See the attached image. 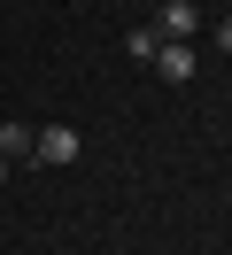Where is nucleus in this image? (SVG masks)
<instances>
[{
    "instance_id": "f257e3e1",
    "label": "nucleus",
    "mask_w": 232,
    "mask_h": 255,
    "mask_svg": "<svg viewBox=\"0 0 232 255\" xmlns=\"http://www.w3.org/2000/svg\"><path fill=\"white\" fill-rule=\"evenodd\" d=\"M147 70H155V78H170V85H186V78L201 70V47H194V39H163Z\"/></svg>"
},
{
    "instance_id": "f03ea898",
    "label": "nucleus",
    "mask_w": 232,
    "mask_h": 255,
    "mask_svg": "<svg viewBox=\"0 0 232 255\" xmlns=\"http://www.w3.org/2000/svg\"><path fill=\"white\" fill-rule=\"evenodd\" d=\"M31 162H77V124H39V147H31Z\"/></svg>"
},
{
    "instance_id": "7ed1b4c3",
    "label": "nucleus",
    "mask_w": 232,
    "mask_h": 255,
    "mask_svg": "<svg viewBox=\"0 0 232 255\" xmlns=\"http://www.w3.org/2000/svg\"><path fill=\"white\" fill-rule=\"evenodd\" d=\"M155 31H163V39H194V31H201V8H194V0H163Z\"/></svg>"
},
{
    "instance_id": "20e7f679",
    "label": "nucleus",
    "mask_w": 232,
    "mask_h": 255,
    "mask_svg": "<svg viewBox=\"0 0 232 255\" xmlns=\"http://www.w3.org/2000/svg\"><path fill=\"white\" fill-rule=\"evenodd\" d=\"M31 147H39V124H0V155L8 162H31Z\"/></svg>"
},
{
    "instance_id": "39448f33",
    "label": "nucleus",
    "mask_w": 232,
    "mask_h": 255,
    "mask_svg": "<svg viewBox=\"0 0 232 255\" xmlns=\"http://www.w3.org/2000/svg\"><path fill=\"white\" fill-rule=\"evenodd\" d=\"M124 47H132V62H155V47H163V31H155V23H132V39H124Z\"/></svg>"
},
{
    "instance_id": "423d86ee",
    "label": "nucleus",
    "mask_w": 232,
    "mask_h": 255,
    "mask_svg": "<svg viewBox=\"0 0 232 255\" xmlns=\"http://www.w3.org/2000/svg\"><path fill=\"white\" fill-rule=\"evenodd\" d=\"M217 47H225V54H232V16H225V23H217Z\"/></svg>"
},
{
    "instance_id": "0eeeda50",
    "label": "nucleus",
    "mask_w": 232,
    "mask_h": 255,
    "mask_svg": "<svg viewBox=\"0 0 232 255\" xmlns=\"http://www.w3.org/2000/svg\"><path fill=\"white\" fill-rule=\"evenodd\" d=\"M8 170H15V162H8V155H0V178H8Z\"/></svg>"
},
{
    "instance_id": "6e6552de",
    "label": "nucleus",
    "mask_w": 232,
    "mask_h": 255,
    "mask_svg": "<svg viewBox=\"0 0 232 255\" xmlns=\"http://www.w3.org/2000/svg\"><path fill=\"white\" fill-rule=\"evenodd\" d=\"M225 16H232V0H225Z\"/></svg>"
}]
</instances>
